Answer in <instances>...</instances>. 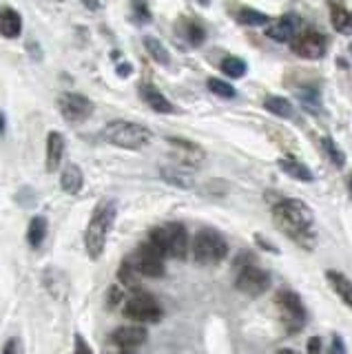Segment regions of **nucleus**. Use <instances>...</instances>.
<instances>
[{"label": "nucleus", "instance_id": "obj_1", "mask_svg": "<svg viewBox=\"0 0 352 354\" xmlns=\"http://www.w3.org/2000/svg\"><path fill=\"white\" fill-rule=\"evenodd\" d=\"M272 217L290 239L304 248L315 246V215L302 199H279L272 208Z\"/></svg>", "mask_w": 352, "mask_h": 354}, {"label": "nucleus", "instance_id": "obj_2", "mask_svg": "<svg viewBox=\"0 0 352 354\" xmlns=\"http://www.w3.org/2000/svg\"><path fill=\"white\" fill-rule=\"evenodd\" d=\"M102 140L106 144L118 149H127V151H140L151 144L153 133L138 124V122H129V120H113L102 129Z\"/></svg>", "mask_w": 352, "mask_h": 354}, {"label": "nucleus", "instance_id": "obj_3", "mask_svg": "<svg viewBox=\"0 0 352 354\" xmlns=\"http://www.w3.org/2000/svg\"><path fill=\"white\" fill-rule=\"evenodd\" d=\"M113 219H115V204L113 202L98 204V208L91 215L89 226H86V235H84L86 252H89L91 259H98L102 254V250L106 246V235L113 226Z\"/></svg>", "mask_w": 352, "mask_h": 354}, {"label": "nucleus", "instance_id": "obj_4", "mask_svg": "<svg viewBox=\"0 0 352 354\" xmlns=\"http://www.w3.org/2000/svg\"><path fill=\"white\" fill-rule=\"evenodd\" d=\"M149 241L164 254V257L184 259L186 252H189V232H186V228L178 224V221L153 228Z\"/></svg>", "mask_w": 352, "mask_h": 354}, {"label": "nucleus", "instance_id": "obj_5", "mask_svg": "<svg viewBox=\"0 0 352 354\" xmlns=\"http://www.w3.org/2000/svg\"><path fill=\"white\" fill-rule=\"evenodd\" d=\"M228 254V243L224 235L215 228H202L197 230L193 239V257L202 266H217L226 259Z\"/></svg>", "mask_w": 352, "mask_h": 354}, {"label": "nucleus", "instance_id": "obj_6", "mask_svg": "<svg viewBox=\"0 0 352 354\" xmlns=\"http://www.w3.org/2000/svg\"><path fill=\"white\" fill-rule=\"evenodd\" d=\"M275 304H277L279 310V317L284 321V326L288 332H299L306 324V308L302 297L288 290V288H281L275 295Z\"/></svg>", "mask_w": 352, "mask_h": 354}, {"label": "nucleus", "instance_id": "obj_7", "mask_svg": "<svg viewBox=\"0 0 352 354\" xmlns=\"http://www.w3.org/2000/svg\"><path fill=\"white\" fill-rule=\"evenodd\" d=\"M124 317L138 324H156L162 319V308L156 301V297H151L147 292H136L133 297L127 299L124 304Z\"/></svg>", "mask_w": 352, "mask_h": 354}, {"label": "nucleus", "instance_id": "obj_8", "mask_svg": "<svg viewBox=\"0 0 352 354\" xmlns=\"http://www.w3.org/2000/svg\"><path fill=\"white\" fill-rule=\"evenodd\" d=\"M93 102L82 93L64 91L58 95V111L60 115L69 122V124H82L93 115Z\"/></svg>", "mask_w": 352, "mask_h": 354}, {"label": "nucleus", "instance_id": "obj_9", "mask_svg": "<svg viewBox=\"0 0 352 354\" xmlns=\"http://www.w3.org/2000/svg\"><path fill=\"white\" fill-rule=\"evenodd\" d=\"M235 288L248 297H259L270 288V274L259 266H241L235 279Z\"/></svg>", "mask_w": 352, "mask_h": 354}, {"label": "nucleus", "instance_id": "obj_10", "mask_svg": "<svg viewBox=\"0 0 352 354\" xmlns=\"http://www.w3.org/2000/svg\"><path fill=\"white\" fill-rule=\"evenodd\" d=\"M131 261H133V266L142 277H153V279H158V277L164 274V254L153 246L151 241L138 246Z\"/></svg>", "mask_w": 352, "mask_h": 354}, {"label": "nucleus", "instance_id": "obj_11", "mask_svg": "<svg viewBox=\"0 0 352 354\" xmlns=\"http://www.w3.org/2000/svg\"><path fill=\"white\" fill-rule=\"evenodd\" d=\"M290 49L299 58L306 60H319L326 53V40L317 31H302L290 40Z\"/></svg>", "mask_w": 352, "mask_h": 354}, {"label": "nucleus", "instance_id": "obj_12", "mask_svg": "<svg viewBox=\"0 0 352 354\" xmlns=\"http://www.w3.org/2000/svg\"><path fill=\"white\" fill-rule=\"evenodd\" d=\"M113 343L118 348H122V350H136L140 348L142 343H145L149 339V332L145 326H122V328H118L113 332Z\"/></svg>", "mask_w": 352, "mask_h": 354}, {"label": "nucleus", "instance_id": "obj_13", "mask_svg": "<svg viewBox=\"0 0 352 354\" xmlns=\"http://www.w3.org/2000/svg\"><path fill=\"white\" fill-rule=\"evenodd\" d=\"M160 175L164 177V182H169L178 188H193L195 180L193 175L189 173V169L182 164H169V166H162L160 169Z\"/></svg>", "mask_w": 352, "mask_h": 354}, {"label": "nucleus", "instance_id": "obj_14", "mask_svg": "<svg viewBox=\"0 0 352 354\" xmlns=\"http://www.w3.org/2000/svg\"><path fill=\"white\" fill-rule=\"evenodd\" d=\"M64 155V136L58 131H51L47 136V171L56 173Z\"/></svg>", "mask_w": 352, "mask_h": 354}, {"label": "nucleus", "instance_id": "obj_15", "mask_svg": "<svg viewBox=\"0 0 352 354\" xmlns=\"http://www.w3.org/2000/svg\"><path fill=\"white\" fill-rule=\"evenodd\" d=\"M297 27H299L297 16H284L268 29V38L277 42H290L297 36Z\"/></svg>", "mask_w": 352, "mask_h": 354}, {"label": "nucleus", "instance_id": "obj_16", "mask_svg": "<svg viewBox=\"0 0 352 354\" xmlns=\"http://www.w3.org/2000/svg\"><path fill=\"white\" fill-rule=\"evenodd\" d=\"M20 31H23V16L12 7L0 11V36L14 40L20 36Z\"/></svg>", "mask_w": 352, "mask_h": 354}, {"label": "nucleus", "instance_id": "obj_17", "mask_svg": "<svg viewBox=\"0 0 352 354\" xmlns=\"http://www.w3.org/2000/svg\"><path fill=\"white\" fill-rule=\"evenodd\" d=\"M60 186L64 193L69 195H78L84 186V175H82V169L78 164H67L62 169V175H60Z\"/></svg>", "mask_w": 352, "mask_h": 354}, {"label": "nucleus", "instance_id": "obj_18", "mask_svg": "<svg viewBox=\"0 0 352 354\" xmlns=\"http://www.w3.org/2000/svg\"><path fill=\"white\" fill-rule=\"evenodd\" d=\"M326 279H328L330 288H333V290L339 295L341 301H344L352 310V279H348V277L344 272H339V270H328Z\"/></svg>", "mask_w": 352, "mask_h": 354}, {"label": "nucleus", "instance_id": "obj_19", "mask_svg": "<svg viewBox=\"0 0 352 354\" xmlns=\"http://www.w3.org/2000/svg\"><path fill=\"white\" fill-rule=\"evenodd\" d=\"M142 100H145V102L153 111H158V113H173V111H175V106L153 84H145V86H142Z\"/></svg>", "mask_w": 352, "mask_h": 354}, {"label": "nucleus", "instance_id": "obj_20", "mask_svg": "<svg viewBox=\"0 0 352 354\" xmlns=\"http://www.w3.org/2000/svg\"><path fill=\"white\" fill-rule=\"evenodd\" d=\"M279 169L286 173V175H290V177H295L297 182H313V171L308 169L306 164H302V162H297V160H279Z\"/></svg>", "mask_w": 352, "mask_h": 354}, {"label": "nucleus", "instance_id": "obj_21", "mask_svg": "<svg viewBox=\"0 0 352 354\" xmlns=\"http://www.w3.org/2000/svg\"><path fill=\"white\" fill-rule=\"evenodd\" d=\"M47 235V219L45 217H34L29 221V228H27V241L29 246L38 248L42 241H45Z\"/></svg>", "mask_w": 352, "mask_h": 354}, {"label": "nucleus", "instance_id": "obj_22", "mask_svg": "<svg viewBox=\"0 0 352 354\" xmlns=\"http://www.w3.org/2000/svg\"><path fill=\"white\" fill-rule=\"evenodd\" d=\"M145 47H147V51H149L151 58L156 60L158 64H164V66H167V64L171 62V55H169L167 47H164V44H162L158 38L147 36V38H145Z\"/></svg>", "mask_w": 352, "mask_h": 354}, {"label": "nucleus", "instance_id": "obj_23", "mask_svg": "<svg viewBox=\"0 0 352 354\" xmlns=\"http://www.w3.org/2000/svg\"><path fill=\"white\" fill-rule=\"evenodd\" d=\"M266 111H270L272 115L277 118H293V106L286 97H279V95H270L266 97V102H263Z\"/></svg>", "mask_w": 352, "mask_h": 354}, {"label": "nucleus", "instance_id": "obj_24", "mask_svg": "<svg viewBox=\"0 0 352 354\" xmlns=\"http://www.w3.org/2000/svg\"><path fill=\"white\" fill-rule=\"evenodd\" d=\"M330 18H333V25L337 31H341V33L352 31V14H348L344 7H339V5L330 7Z\"/></svg>", "mask_w": 352, "mask_h": 354}, {"label": "nucleus", "instance_id": "obj_25", "mask_svg": "<svg viewBox=\"0 0 352 354\" xmlns=\"http://www.w3.org/2000/svg\"><path fill=\"white\" fill-rule=\"evenodd\" d=\"M237 20L241 22V25L259 27V25H266V22H268V16L263 14V11L250 9V7H241V9H239V14H237Z\"/></svg>", "mask_w": 352, "mask_h": 354}, {"label": "nucleus", "instance_id": "obj_26", "mask_svg": "<svg viewBox=\"0 0 352 354\" xmlns=\"http://www.w3.org/2000/svg\"><path fill=\"white\" fill-rule=\"evenodd\" d=\"M246 62L241 58H235V55H226V58L222 60V71L228 75V77H241L246 75Z\"/></svg>", "mask_w": 352, "mask_h": 354}, {"label": "nucleus", "instance_id": "obj_27", "mask_svg": "<svg viewBox=\"0 0 352 354\" xmlns=\"http://www.w3.org/2000/svg\"><path fill=\"white\" fill-rule=\"evenodd\" d=\"M140 277H142V274L138 272V268L133 266V261H131V259H124L122 266H120V281H122L127 288H133V286H138Z\"/></svg>", "mask_w": 352, "mask_h": 354}, {"label": "nucleus", "instance_id": "obj_28", "mask_svg": "<svg viewBox=\"0 0 352 354\" xmlns=\"http://www.w3.org/2000/svg\"><path fill=\"white\" fill-rule=\"evenodd\" d=\"M322 144H324V151H326V155L330 158V162H333L337 169H341V166L346 164V155H344V151L337 147V142L333 138H324Z\"/></svg>", "mask_w": 352, "mask_h": 354}, {"label": "nucleus", "instance_id": "obj_29", "mask_svg": "<svg viewBox=\"0 0 352 354\" xmlns=\"http://www.w3.org/2000/svg\"><path fill=\"white\" fill-rule=\"evenodd\" d=\"M208 88L219 95V97H235V88L233 84H228L224 80H219V77H208Z\"/></svg>", "mask_w": 352, "mask_h": 354}, {"label": "nucleus", "instance_id": "obj_30", "mask_svg": "<svg viewBox=\"0 0 352 354\" xmlns=\"http://www.w3.org/2000/svg\"><path fill=\"white\" fill-rule=\"evenodd\" d=\"M186 40H189L191 44H195V47L204 42V29L197 25V22H193V20L186 22Z\"/></svg>", "mask_w": 352, "mask_h": 354}, {"label": "nucleus", "instance_id": "obj_31", "mask_svg": "<svg viewBox=\"0 0 352 354\" xmlns=\"http://www.w3.org/2000/svg\"><path fill=\"white\" fill-rule=\"evenodd\" d=\"M131 5H133L136 14L140 16V20H142V22H149V20H151L149 7H147V3H145V0H131Z\"/></svg>", "mask_w": 352, "mask_h": 354}, {"label": "nucleus", "instance_id": "obj_32", "mask_svg": "<svg viewBox=\"0 0 352 354\" xmlns=\"http://www.w3.org/2000/svg\"><path fill=\"white\" fill-rule=\"evenodd\" d=\"M73 354H93V350L86 346V341L78 335L75 337V343H73Z\"/></svg>", "mask_w": 352, "mask_h": 354}, {"label": "nucleus", "instance_id": "obj_33", "mask_svg": "<svg viewBox=\"0 0 352 354\" xmlns=\"http://www.w3.org/2000/svg\"><path fill=\"white\" fill-rule=\"evenodd\" d=\"M330 354H346V346H344V339L339 335L333 337V346H330Z\"/></svg>", "mask_w": 352, "mask_h": 354}, {"label": "nucleus", "instance_id": "obj_34", "mask_svg": "<svg viewBox=\"0 0 352 354\" xmlns=\"http://www.w3.org/2000/svg\"><path fill=\"white\" fill-rule=\"evenodd\" d=\"M319 350H322V339L313 337L311 341H308V354H319Z\"/></svg>", "mask_w": 352, "mask_h": 354}, {"label": "nucleus", "instance_id": "obj_35", "mask_svg": "<svg viewBox=\"0 0 352 354\" xmlns=\"http://www.w3.org/2000/svg\"><path fill=\"white\" fill-rule=\"evenodd\" d=\"M3 354H18V339H9L3 348Z\"/></svg>", "mask_w": 352, "mask_h": 354}, {"label": "nucleus", "instance_id": "obj_36", "mask_svg": "<svg viewBox=\"0 0 352 354\" xmlns=\"http://www.w3.org/2000/svg\"><path fill=\"white\" fill-rule=\"evenodd\" d=\"M118 73H120V77L131 75V64H120V66H118Z\"/></svg>", "mask_w": 352, "mask_h": 354}, {"label": "nucleus", "instance_id": "obj_37", "mask_svg": "<svg viewBox=\"0 0 352 354\" xmlns=\"http://www.w3.org/2000/svg\"><path fill=\"white\" fill-rule=\"evenodd\" d=\"M277 354H297L295 350H288V348H284V350H279Z\"/></svg>", "mask_w": 352, "mask_h": 354}, {"label": "nucleus", "instance_id": "obj_38", "mask_svg": "<svg viewBox=\"0 0 352 354\" xmlns=\"http://www.w3.org/2000/svg\"><path fill=\"white\" fill-rule=\"evenodd\" d=\"M0 133H3V113H0Z\"/></svg>", "mask_w": 352, "mask_h": 354}, {"label": "nucleus", "instance_id": "obj_39", "mask_svg": "<svg viewBox=\"0 0 352 354\" xmlns=\"http://www.w3.org/2000/svg\"><path fill=\"white\" fill-rule=\"evenodd\" d=\"M348 186H350V193H352V175H350V182H348Z\"/></svg>", "mask_w": 352, "mask_h": 354}, {"label": "nucleus", "instance_id": "obj_40", "mask_svg": "<svg viewBox=\"0 0 352 354\" xmlns=\"http://www.w3.org/2000/svg\"><path fill=\"white\" fill-rule=\"evenodd\" d=\"M197 3H202V5H208V0H197Z\"/></svg>", "mask_w": 352, "mask_h": 354}, {"label": "nucleus", "instance_id": "obj_41", "mask_svg": "<svg viewBox=\"0 0 352 354\" xmlns=\"http://www.w3.org/2000/svg\"><path fill=\"white\" fill-rule=\"evenodd\" d=\"M120 354H133V352H131V350H124V352H120Z\"/></svg>", "mask_w": 352, "mask_h": 354}]
</instances>
